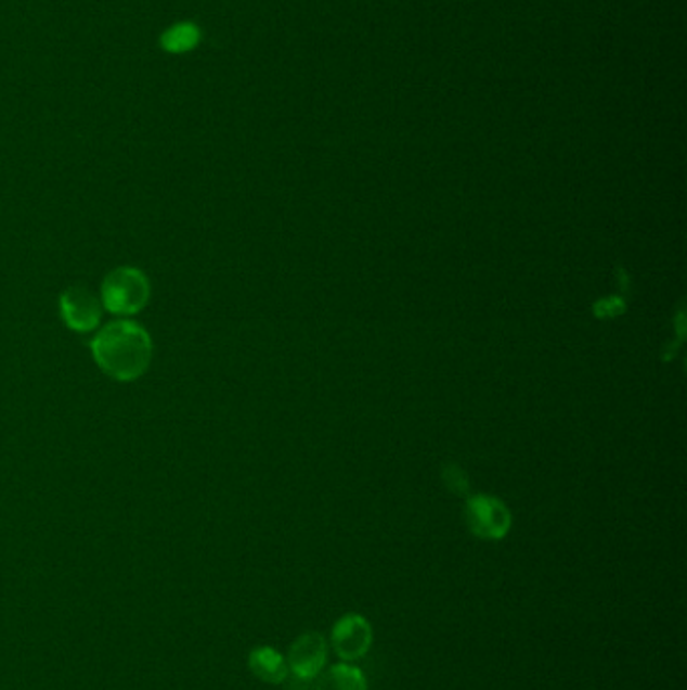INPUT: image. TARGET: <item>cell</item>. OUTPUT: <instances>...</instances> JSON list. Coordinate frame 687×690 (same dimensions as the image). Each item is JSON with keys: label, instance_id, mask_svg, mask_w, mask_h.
Segmentation results:
<instances>
[{"label": "cell", "instance_id": "52a82bcc", "mask_svg": "<svg viewBox=\"0 0 687 690\" xmlns=\"http://www.w3.org/2000/svg\"><path fill=\"white\" fill-rule=\"evenodd\" d=\"M248 668L267 685H283L288 678L287 659L271 647H258L248 654Z\"/></svg>", "mask_w": 687, "mask_h": 690}, {"label": "cell", "instance_id": "3957f363", "mask_svg": "<svg viewBox=\"0 0 687 690\" xmlns=\"http://www.w3.org/2000/svg\"><path fill=\"white\" fill-rule=\"evenodd\" d=\"M373 644L372 622L361 614H347L330 630V647L344 662L363 659Z\"/></svg>", "mask_w": 687, "mask_h": 690}, {"label": "cell", "instance_id": "6da1fadb", "mask_svg": "<svg viewBox=\"0 0 687 690\" xmlns=\"http://www.w3.org/2000/svg\"><path fill=\"white\" fill-rule=\"evenodd\" d=\"M152 337L135 321L109 323L91 342L93 358L101 370L119 382H133L145 374L152 361Z\"/></svg>", "mask_w": 687, "mask_h": 690}, {"label": "cell", "instance_id": "7a4b0ae2", "mask_svg": "<svg viewBox=\"0 0 687 690\" xmlns=\"http://www.w3.org/2000/svg\"><path fill=\"white\" fill-rule=\"evenodd\" d=\"M103 305L117 316H135L150 302V281L135 267H119L101 285Z\"/></svg>", "mask_w": 687, "mask_h": 690}, {"label": "cell", "instance_id": "9c48e42d", "mask_svg": "<svg viewBox=\"0 0 687 690\" xmlns=\"http://www.w3.org/2000/svg\"><path fill=\"white\" fill-rule=\"evenodd\" d=\"M196 41H198L196 29L190 27V25H180V27H176V29L170 30L166 35L164 44L168 49H172V51H184V49H190Z\"/></svg>", "mask_w": 687, "mask_h": 690}, {"label": "cell", "instance_id": "8992f818", "mask_svg": "<svg viewBox=\"0 0 687 690\" xmlns=\"http://www.w3.org/2000/svg\"><path fill=\"white\" fill-rule=\"evenodd\" d=\"M468 527L482 539H501L510 529V513L494 499H474L468 504Z\"/></svg>", "mask_w": 687, "mask_h": 690}, {"label": "cell", "instance_id": "277c9868", "mask_svg": "<svg viewBox=\"0 0 687 690\" xmlns=\"http://www.w3.org/2000/svg\"><path fill=\"white\" fill-rule=\"evenodd\" d=\"M329 656L327 640L316 632L299 636L288 650V673H293L299 680H315L323 673Z\"/></svg>", "mask_w": 687, "mask_h": 690}, {"label": "cell", "instance_id": "5b68a950", "mask_svg": "<svg viewBox=\"0 0 687 690\" xmlns=\"http://www.w3.org/2000/svg\"><path fill=\"white\" fill-rule=\"evenodd\" d=\"M61 316L73 331H93L100 325V299L89 289H67L61 297Z\"/></svg>", "mask_w": 687, "mask_h": 690}, {"label": "cell", "instance_id": "ba28073f", "mask_svg": "<svg viewBox=\"0 0 687 690\" xmlns=\"http://www.w3.org/2000/svg\"><path fill=\"white\" fill-rule=\"evenodd\" d=\"M315 690H367V678L351 662H339L316 676Z\"/></svg>", "mask_w": 687, "mask_h": 690}]
</instances>
